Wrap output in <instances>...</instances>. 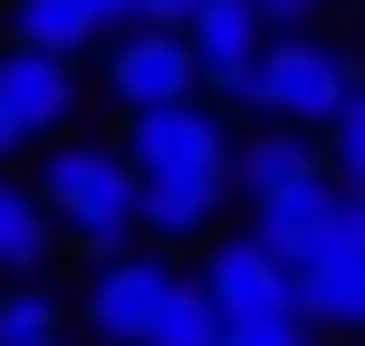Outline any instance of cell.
Returning a JSON list of instances; mask_svg holds the SVG:
<instances>
[{
	"mask_svg": "<svg viewBox=\"0 0 365 346\" xmlns=\"http://www.w3.org/2000/svg\"><path fill=\"white\" fill-rule=\"evenodd\" d=\"M38 202L58 212V240L87 260L145 240V173L125 145H87V135H48L38 154Z\"/></svg>",
	"mask_w": 365,
	"mask_h": 346,
	"instance_id": "obj_1",
	"label": "cell"
},
{
	"mask_svg": "<svg viewBox=\"0 0 365 346\" xmlns=\"http://www.w3.org/2000/svg\"><path fill=\"white\" fill-rule=\"evenodd\" d=\"M356 87H365V58L336 49V39H317V29H269L259 39V116H279V126L327 135V116Z\"/></svg>",
	"mask_w": 365,
	"mask_h": 346,
	"instance_id": "obj_2",
	"label": "cell"
},
{
	"mask_svg": "<svg viewBox=\"0 0 365 346\" xmlns=\"http://www.w3.org/2000/svg\"><path fill=\"white\" fill-rule=\"evenodd\" d=\"M173 260L164 250H145V240H125V250H106V260H87V289H77V327H87L96 346H145L154 327V308L173 298Z\"/></svg>",
	"mask_w": 365,
	"mask_h": 346,
	"instance_id": "obj_3",
	"label": "cell"
},
{
	"mask_svg": "<svg viewBox=\"0 0 365 346\" xmlns=\"http://www.w3.org/2000/svg\"><path fill=\"white\" fill-rule=\"evenodd\" d=\"M115 145L135 154V173H231V126L212 96H173V106H135Z\"/></svg>",
	"mask_w": 365,
	"mask_h": 346,
	"instance_id": "obj_4",
	"label": "cell"
},
{
	"mask_svg": "<svg viewBox=\"0 0 365 346\" xmlns=\"http://www.w3.org/2000/svg\"><path fill=\"white\" fill-rule=\"evenodd\" d=\"M250 231L269 240L289 270H308V260H327L336 240H346V183H336L327 164L298 173V183H279V193H259V202H250Z\"/></svg>",
	"mask_w": 365,
	"mask_h": 346,
	"instance_id": "obj_5",
	"label": "cell"
},
{
	"mask_svg": "<svg viewBox=\"0 0 365 346\" xmlns=\"http://www.w3.org/2000/svg\"><path fill=\"white\" fill-rule=\"evenodd\" d=\"M202 87V58H192V39L182 29H154V19H135V29H115V49H106V96L115 106H173V96H192Z\"/></svg>",
	"mask_w": 365,
	"mask_h": 346,
	"instance_id": "obj_6",
	"label": "cell"
},
{
	"mask_svg": "<svg viewBox=\"0 0 365 346\" xmlns=\"http://www.w3.org/2000/svg\"><path fill=\"white\" fill-rule=\"evenodd\" d=\"M202 289H212L221 317H250V308H279V298H298V270L269 250L259 231H202Z\"/></svg>",
	"mask_w": 365,
	"mask_h": 346,
	"instance_id": "obj_7",
	"label": "cell"
},
{
	"mask_svg": "<svg viewBox=\"0 0 365 346\" xmlns=\"http://www.w3.org/2000/svg\"><path fill=\"white\" fill-rule=\"evenodd\" d=\"M0 106L29 126V145L68 135V126H77V106H87V87H77V58H48V49H19V39H0Z\"/></svg>",
	"mask_w": 365,
	"mask_h": 346,
	"instance_id": "obj_8",
	"label": "cell"
},
{
	"mask_svg": "<svg viewBox=\"0 0 365 346\" xmlns=\"http://www.w3.org/2000/svg\"><path fill=\"white\" fill-rule=\"evenodd\" d=\"M317 164H327L317 126H279V116H259V126L231 145V193L259 202V193H279V183H298V173H317Z\"/></svg>",
	"mask_w": 365,
	"mask_h": 346,
	"instance_id": "obj_9",
	"label": "cell"
},
{
	"mask_svg": "<svg viewBox=\"0 0 365 346\" xmlns=\"http://www.w3.org/2000/svg\"><path fill=\"white\" fill-rule=\"evenodd\" d=\"M221 202H231V173H145V231L202 240V231H221Z\"/></svg>",
	"mask_w": 365,
	"mask_h": 346,
	"instance_id": "obj_10",
	"label": "cell"
},
{
	"mask_svg": "<svg viewBox=\"0 0 365 346\" xmlns=\"http://www.w3.org/2000/svg\"><path fill=\"white\" fill-rule=\"evenodd\" d=\"M298 308L336 337H365V240H336L327 260L298 270Z\"/></svg>",
	"mask_w": 365,
	"mask_h": 346,
	"instance_id": "obj_11",
	"label": "cell"
},
{
	"mask_svg": "<svg viewBox=\"0 0 365 346\" xmlns=\"http://www.w3.org/2000/svg\"><path fill=\"white\" fill-rule=\"evenodd\" d=\"M58 260V212L38 202V183L0 173V279H29Z\"/></svg>",
	"mask_w": 365,
	"mask_h": 346,
	"instance_id": "obj_12",
	"label": "cell"
},
{
	"mask_svg": "<svg viewBox=\"0 0 365 346\" xmlns=\"http://www.w3.org/2000/svg\"><path fill=\"white\" fill-rule=\"evenodd\" d=\"M0 39H19V49H48V58H87L106 29H96L87 0H0Z\"/></svg>",
	"mask_w": 365,
	"mask_h": 346,
	"instance_id": "obj_13",
	"label": "cell"
},
{
	"mask_svg": "<svg viewBox=\"0 0 365 346\" xmlns=\"http://www.w3.org/2000/svg\"><path fill=\"white\" fill-rule=\"evenodd\" d=\"M182 39H192L202 68H240V58H259L269 19H259V0H202V10L182 19Z\"/></svg>",
	"mask_w": 365,
	"mask_h": 346,
	"instance_id": "obj_14",
	"label": "cell"
},
{
	"mask_svg": "<svg viewBox=\"0 0 365 346\" xmlns=\"http://www.w3.org/2000/svg\"><path fill=\"white\" fill-rule=\"evenodd\" d=\"M68 327H77V308H68L38 270L0 289V346H48V337H68Z\"/></svg>",
	"mask_w": 365,
	"mask_h": 346,
	"instance_id": "obj_15",
	"label": "cell"
},
{
	"mask_svg": "<svg viewBox=\"0 0 365 346\" xmlns=\"http://www.w3.org/2000/svg\"><path fill=\"white\" fill-rule=\"evenodd\" d=\"M221 327H231V317L212 308V289H202V279H173V298L154 308L145 346H221Z\"/></svg>",
	"mask_w": 365,
	"mask_h": 346,
	"instance_id": "obj_16",
	"label": "cell"
},
{
	"mask_svg": "<svg viewBox=\"0 0 365 346\" xmlns=\"http://www.w3.org/2000/svg\"><path fill=\"white\" fill-rule=\"evenodd\" d=\"M221 346H317V317L298 308V298H279V308H250L221 327Z\"/></svg>",
	"mask_w": 365,
	"mask_h": 346,
	"instance_id": "obj_17",
	"label": "cell"
},
{
	"mask_svg": "<svg viewBox=\"0 0 365 346\" xmlns=\"http://www.w3.org/2000/svg\"><path fill=\"white\" fill-rule=\"evenodd\" d=\"M327 173L336 183H365V87L327 116Z\"/></svg>",
	"mask_w": 365,
	"mask_h": 346,
	"instance_id": "obj_18",
	"label": "cell"
},
{
	"mask_svg": "<svg viewBox=\"0 0 365 346\" xmlns=\"http://www.w3.org/2000/svg\"><path fill=\"white\" fill-rule=\"evenodd\" d=\"M317 10H327V0H259L269 29H317Z\"/></svg>",
	"mask_w": 365,
	"mask_h": 346,
	"instance_id": "obj_19",
	"label": "cell"
},
{
	"mask_svg": "<svg viewBox=\"0 0 365 346\" xmlns=\"http://www.w3.org/2000/svg\"><path fill=\"white\" fill-rule=\"evenodd\" d=\"M192 10H202V0H135V19H154V29H182Z\"/></svg>",
	"mask_w": 365,
	"mask_h": 346,
	"instance_id": "obj_20",
	"label": "cell"
},
{
	"mask_svg": "<svg viewBox=\"0 0 365 346\" xmlns=\"http://www.w3.org/2000/svg\"><path fill=\"white\" fill-rule=\"evenodd\" d=\"M96 10V29H135V0H87Z\"/></svg>",
	"mask_w": 365,
	"mask_h": 346,
	"instance_id": "obj_21",
	"label": "cell"
},
{
	"mask_svg": "<svg viewBox=\"0 0 365 346\" xmlns=\"http://www.w3.org/2000/svg\"><path fill=\"white\" fill-rule=\"evenodd\" d=\"M10 154H29V126H19V116L0 106V164H10Z\"/></svg>",
	"mask_w": 365,
	"mask_h": 346,
	"instance_id": "obj_22",
	"label": "cell"
},
{
	"mask_svg": "<svg viewBox=\"0 0 365 346\" xmlns=\"http://www.w3.org/2000/svg\"><path fill=\"white\" fill-rule=\"evenodd\" d=\"M48 346H68V337H48Z\"/></svg>",
	"mask_w": 365,
	"mask_h": 346,
	"instance_id": "obj_23",
	"label": "cell"
}]
</instances>
